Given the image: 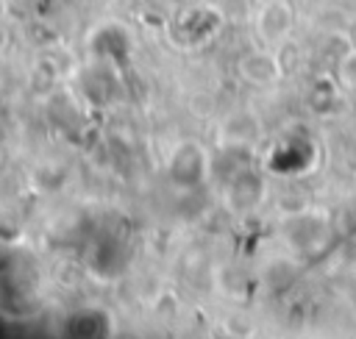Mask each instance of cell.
<instances>
[{"instance_id":"1","label":"cell","mask_w":356,"mask_h":339,"mask_svg":"<svg viewBox=\"0 0 356 339\" xmlns=\"http://www.w3.org/2000/svg\"><path fill=\"white\" fill-rule=\"evenodd\" d=\"M345 61H350V64H356V53H353V56H348V58H345ZM350 86H356V75H353V78H350Z\"/></svg>"}]
</instances>
